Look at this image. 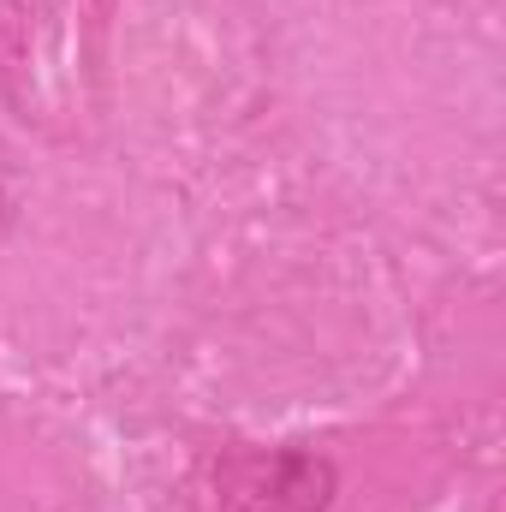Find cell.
Returning <instances> with one entry per match:
<instances>
[{"label":"cell","mask_w":506,"mask_h":512,"mask_svg":"<svg viewBox=\"0 0 506 512\" xmlns=\"http://www.w3.org/2000/svg\"><path fill=\"white\" fill-rule=\"evenodd\" d=\"M334 495H340V471L316 447L233 453L215 471V507L221 512H328Z\"/></svg>","instance_id":"cell-1"},{"label":"cell","mask_w":506,"mask_h":512,"mask_svg":"<svg viewBox=\"0 0 506 512\" xmlns=\"http://www.w3.org/2000/svg\"><path fill=\"white\" fill-rule=\"evenodd\" d=\"M18 215H24V179H18V161H12V149L0 143V245L12 239Z\"/></svg>","instance_id":"cell-2"}]
</instances>
